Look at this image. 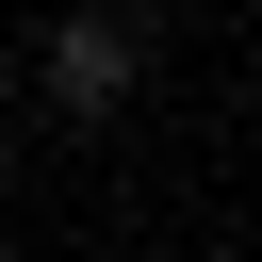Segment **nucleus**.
I'll return each instance as SVG.
<instances>
[{
  "mask_svg": "<svg viewBox=\"0 0 262 262\" xmlns=\"http://www.w3.org/2000/svg\"><path fill=\"white\" fill-rule=\"evenodd\" d=\"M131 66H147V16H131V0H82V16L33 33V98H49L66 131H98V115L131 98Z\"/></svg>",
  "mask_w": 262,
  "mask_h": 262,
  "instance_id": "nucleus-1",
  "label": "nucleus"
}]
</instances>
